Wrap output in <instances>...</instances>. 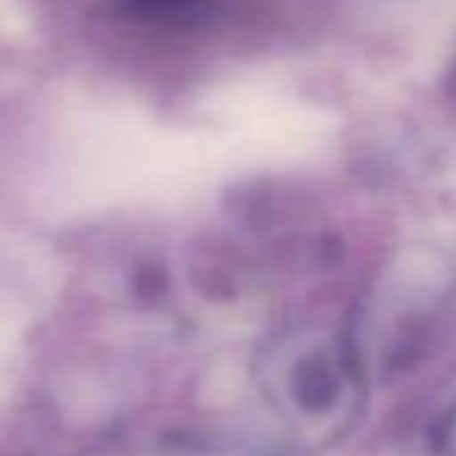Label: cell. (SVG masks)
I'll use <instances>...</instances> for the list:
<instances>
[{"label":"cell","mask_w":456,"mask_h":456,"mask_svg":"<svg viewBox=\"0 0 456 456\" xmlns=\"http://www.w3.org/2000/svg\"><path fill=\"white\" fill-rule=\"evenodd\" d=\"M137 10L143 12H156V16H171V12H183L190 10L196 0H131Z\"/></svg>","instance_id":"6da1fadb"},{"label":"cell","mask_w":456,"mask_h":456,"mask_svg":"<svg viewBox=\"0 0 456 456\" xmlns=\"http://www.w3.org/2000/svg\"><path fill=\"white\" fill-rule=\"evenodd\" d=\"M451 91L456 94V66L451 69Z\"/></svg>","instance_id":"7a4b0ae2"}]
</instances>
